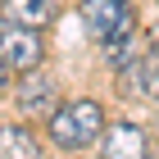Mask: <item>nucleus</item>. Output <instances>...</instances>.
I'll return each instance as SVG.
<instances>
[{"instance_id": "2", "label": "nucleus", "mask_w": 159, "mask_h": 159, "mask_svg": "<svg viewBox=\"0 0 159 159\" xmlns=\"http://www.w3.org/2000/svg\"><path fill=\"white\" fill-rule=\"evenodd\" d=\"M77 14H82L86 37L100 41V46H109V41L136 32V27H132V5H127V0H82Z\"/></svg>"}, {"instance_id": "9", "label": "nucleus", "mask_w": 159, "mask_h": 159, "mask_svg": "<svg viewBox=\"0 0 159 159\" xmlns=\"http://www.w3.org/2000/svg\"><path fill=\"white\" fill-rule=\"evenodd\" d=\"M9 73H14V68H9V64H5V55H0V96L9 91Z\"/></svg>"}, {"instance_id": "10", "label": "nucleus", "mask_w": 159, "mask_h": 159, "mask_svg": "<svg viewBox=\"0 0 159 159\" xmlns=\"http://www.w3.org/2000/svg\"><path fill=\"white\" fill-rule=\"evenodd\" d=\"M155 132H159V114H155Z\"/></svg>"}, {"instance_id": "7", "label": "nucleus", "mask_w": 159, "mask_h": 159, "mask_svg": "<svg viewBox=\"0 0 159 159\" xmlns=\"http://www.w3.org/2000/svg\"><path fill=\"white\" fill-rule=\"evenodd\" d=\"M0 159H41L37 136L27 127H0Z\"/></svg>"}, {"instance_id": "5", "label": "nucleus", "mask_w": 159, "mask_h": 159, "mask_svg": "<svg viewBox=\"0 0 159 159\" xmlns=\"http://www.w3.org/2000/svg\"><path fill=\"white\" fill-rule=\"evenodd\" d=\"M105 159H150V136L136 123L105 127Z\"/></svg>"}, {"instance_id": "8", "label": "nucleus", "mask_w": 159, "mask_h": 159, "mask_svg": "<svg viewBox=\"0 0 159 159\" xmlns=\"http://www.w3.org/2000/svg\"><path fill=\"white\" fill-rule=\"evenodd\" d=\"M146 55V37H136V32H127V37H118V41H109L105 46V59H109V68L114 73H123L127 64H136Z\"/></svg>"}, {"instance_id": "1", "label": "nucleus", "mask_w": 159, "mask_h": 159, "mask_svg": "<svg viewBox=\"0 0 159 159\" xmlns=\"http://www.w3.org/2000/svg\"><path fill=\"white\" fill-rule=\"evenodd\" d=\"M100 132H105V109L96 100H68L50 118V141L59 150H86Z\"/></svg>"}, {"instance_id": "4", "label": "nucleus", "mask_w": 159, "mask_h": 159, "mask_svg": "<svg viewBox=\"0 0 159 159\" xmlns=\"http://www.w3.org/2000/svg\"><path fill=\"white\" fill-rule=\"evenodd\" d=\"M18 109L27 118H55V109H59V86H55V77L27 73L23 86H18Z\"/></svg>"}, {"instance_id": "3", "label": "nucleus", "mask_w": 159, "mask_h": 159, "mask_svg": "<svg viewBox=\"0 0 159 159\" xmlns=\"http://www.w3.org/2000/svg\"><path fill=\"white\" fill-rule=\"evenodd\" d=\"M0 55L14 73H37L41 59H46V41H41L37 27H18V23H5L0 27Z\"/></svg>"}, {"instance_id": "6", "label": "nucleus", "mask_w": 159, "mask_h": 159, "mask_svg": "<svg viewBox=\"0 0 159 159\" xmlns=\"http://www.w3.org/2000/svg\"><path fill=\"white\" fill-rule=\"evenodd\" d=\"M55 18V0H5V23H18V27H46Z\"/></svg>"}]
</instances>
